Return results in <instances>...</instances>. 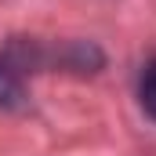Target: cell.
Instances as JSON below:
<instances>
[{
    "label": "cell",
    "instance_id": "obj_1",
    "mask_svg": "<svg viewBox=\"0 0 156 156\" xmlns=\"http://www.w3.org/2000/svg\"><path fill=\"white\" fill-rule=\"evenodd\" d=\"M138 102H142V113L156 123V55L142 66V76H138Z\"/></svg>",
    "mask_w": 156,
    "mask_h": 156
}]
</instances>
